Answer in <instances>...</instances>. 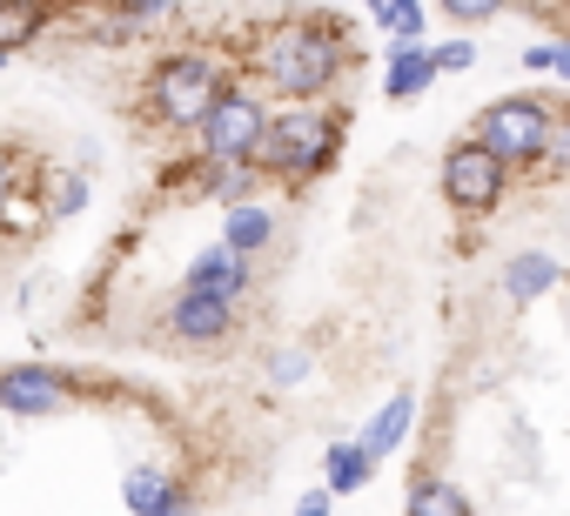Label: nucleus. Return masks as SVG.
I'll list each match as a JSON object with an SVG mask.
<instances>
[{
	"instance_id": "15",
	"label": "nucleus",
	"mask_w": 570,
	"mask_h": 516,
	"mask_svg": "<svg viewBox=\"0 0 570 516\" xmlns=\"http://www.w3.org/2000/svg\"><path fill=\"white\" fill-rule=\"evenodd\" d=\"M370 14H376L390 34H403V41L423 34V0H370Z\"/></svg>"
},
{
	"instance_id": "26",
	"label": "nucleus",
	"mask_w": 570,
	"mask_h": 516,
	"mask_svg": "<svg viewBox=\"0 0 570 516\" xmlns=\"http://www.w3.org/2000/svg\"><path fill=\"white\" fill-rule=\"evenodd\" d=\"M0 54H8V48H0Z\"/></svg>"
},
{
	"instance_id": "20",
	"label": "nucleus",
	"mask_w": 570,
	"mask_h": 516,
	"mask_svg": "<svg viewBox=\"0 0 570 516\" xmlns=\"http://www.w3.org/2000/svg\"><path fill=\"white\" fill-rule=\"evenodd\" d=\"M470 61H476V48H470V41H443V48H436V68H450V75H456V68H470Z\"/></svg>"
},
{
	"instance_id": "8",
	"label": "nucleus",
	"mask_w": 570,
	"mask_h": 516,
	"mask_svg": "<svg viewBox=\"0 0 570 516\" xmlns=\"http://www.w3.org/2000/svg\"><path fill=\"white\" fill-rule=\"evenodd\" d=\"M0 403L21 409V416H48V409L68 403V389H61L48 369H8V376H0Z\"/></svg>"
},
{
	"instance_id": "2",
	"label": "nucleus",
	"mask_w": 570,
	"mask_h": 516,
	"mask_svg": "<svg viewBox=\"0 0 570 516\" xmlns=\"http://www.w3.org/2000/svg\"><path fill=\"white\" fill-rule=\"evenodd\" d=\"M476 135H483L503 161H543V155H550V135H557V115H550L543 101L510 95V101H490V108L476 115Z\"/></svg>"
},
{
	"instance_id": "6",
	"label": "nucleus",
	"mask_w": 570,
	"mask_h": 516,
	"mask_svg": "<svg viewBox=\"0 0 570 516\" xmlns=\"http://www.w3.org/2000/svg\"><path fill=\"white\" fill-rule=\"evenodd\" d=\"M215 68L202 61V54H175V61H161L155 68V108L168 115V121H202L208 108H215Z\"/></svg>"
},
{
	"instance_id": "16",
	"label": "nucleus",
	"mask_w": 570,
	"mask_h": 516,
	"mask_svg": "<svg viewBox=\"0 0 570 516\" xmlns=\"http://www.w3.org/2000/svg\"><path fill=\"white\" fill-rule=\"evenodd\" d=\"M35 28H41V8H35V0H0V48H21Z\"/></svg>"
},
{
	"instance_id": "17",
	"label": "nucleus",
	"mask_w": 570,
	"mask_h": 516,
	"mask_svg": "<svg viewBox=\"0 0 570 516\" xmlns=\"http://www.w3.org/2000/svg\"><path fill=\"white\" fill-rule=\"evenodd\" d=\"M262 241H268V215H262V208H228V248L248 255V248H262Z\"/></svg>"
},
{
	"instance_id": "7",
	"label": "nucleus",
	"mask_w": 570,
	"mask_h": 516,
	"mask_svg": "<svg viewBox=\"0 0 570 516\" xmlns=\"http://www.w3.org/2000/svg\"><path fill=\"white\" fill-rule=\"evenodd\" d=\"M436 75H443V68H436V48H416V41L396 34V48H390V75H383V95H390V101H416Z\"/></svg>"
},
{
	"instance_id": "23",
	"label": "nucleus",
	"mask_w": 570,
	"mask_h": 516,
	"mask_svg": "<svg viewBox=\"0 0 570 516\" xmlns=\"http://www.w3.org/2000/svg\"><path fill=\"white\" fill-rule=\"evenodd\" d=\"M550 155H557V168H570V121H557V135H550Z\"/></svg>"
},
{
	"instance_id": "3",
	"label": "nucleus",
	"mask_w": 570,
	"mask_h": 516,
	"mask_svg": "<svg viewBox=\"0 0 570 516\" xmlns=\"http://www.w3.org/2000/svg\"><path fill=\"white\" fill-rule=\"evenodd\" d=\"M330 148H336V128H330V115H316V108L275 115L268 135H262V161H268L275 175H316V168L330 161Z\"/></svg>"
},
{
	"instance_id": "9",
	"label": "nucleus",
	"mask_w": 570,
	"mask_h": 516,
	"mask_svg": "<svg viewBox=\"0 0 570 516\" xmlns=\"http://www.w3.org/2000/svg\"><path fill=\"white\" fill-rule=\"evenodd\" d=\"M228 302H235V296H215V289H188V296L175 302V329H181V336H195V343H215V336L228 329Z\"/></svg>"
},
{
	"instance_id": "13",
	"label": "nucleus",
	"mask_w": 570,
	"mask_h": 516,
	"mask_svg": "<svg viewBox=\"0 0 570 516\" xmlns=\"http://www.w3.org/2000/svg\"><path fill=\"white\" fill-rule=\"evenodd\" d=\"M503 282H510V296H517V302H537V296L557 282V262H550V255H517Z\"/></svg>"
},
{
	"instance_id": "25",
	"label": "nucleus",
	"mask_w": 570,
	"mask_h": 516,
	"mask_svg": "<svg viewBox=\"0 0 570 516\" xmlns=\"http://www.w3.org/2000/svg\"><path fill=\"white\" fill-rule=\"evenodd\" d=\"M0 208H8V161H0Z\"/></svg>"
},
{
	"instance_id": "4",
	"label": "nucleus",
	"mask_w": 570,
	"mask_h": 516,
	"mask_svg": "<svg viewBox=\"0 0 570 516\" xmlns=\"http://www.w3.org/2000/svg\"><path fill=\"white\" fill-rule=\"evenodd\" d=\"M503 155L476 135V141H463V148H450V161H443V195H450V208H463V215H483V208H497V195H503Z\"/></svg>"
},
{
	"instance_id": "22",
	"label": "nucleus",
	"mask_w": 570,
	"mask_h": 516,
	"mask_svg": "<svg viewBox=\"0 0 570 516\" xmlns=\"http://www.w3.org/2000/svg\"><path fill=\"white\" fill-rule=\"evenodd\" d=\"M523 68H537V75H557V48H523Z\"/></svg>"
},
{
	"instance_id": "24",
	"label": "nucleus",
	"mask_w": 570,
	"mask_h": 516,
	"mask_svg": "<svg viewBox=\"0 0 570 516\" xmlns=\"http://www.w3.org/2000/svg\"><path fill=\"white\" fill-rule=\"evenodd\" d=\"M557 75L570 81V41H557Z\"/></svg>"
},
{
	"instance_id": "10",
	"label": "nucleus",
	"mask_w": 570,
	"mask_h": 516,
	"mask_svg": "<svg viewBox=\"0 0 570 516\" xmlns=\"http://www.w3.org/2000/svg\"><path fill=\"white\" fill-rule=\"evenodd\" d=\"M242 282H248V262H242V248H228V241H222V248H208L202 262L188 269V289H215V296H235Z\"/></svg>"
},
{
	"instance_id": "12",
	"label": "nucleus",
	"mask_w": 570,
	"mask_h": 516,
	"mask_svg": "<svg viewBox=\"0 0 570 516\" xmlns=\"http://www.w3.org/2000/svg\"><path fill=\"white\" fill-rule=\"evenodd\" d=\"M370 469H376L370 443H336V449H330V489H336V496L363 489V483H370Z\"/></svg>"
},
{
	"instance_id": "18",
	"label": "nucleus",
	"mask_w": 570,
	"mask_h": 516,
	"mask_svg": "<svg viewBox=\"0 0 570 516\" xmlns=\"http://www.w3.org/2000/svg\"><path fill=\"white\" fill-rule=\"evenodd\" d=\"M410 509H416V516H436V509H443V516H456V509H470V503H463L450 483H423V489L410 496Z\"/></svg>"
},
{
	"instance_id": "11",
	"label": "nucleus",
	"mask_w": 570,
	"mask_h": 516,
	"mask_svg": "<svg viewBox=\"0 0 570 516\" xmlns=\"http://www.w3.org/2000/svg\"><path fill=\"white\" fill-rule=\"evenodd\" d=\"M410 416H416V396H390V403L376 409V423L363 429V443H370V456H390V449L403 443V429H410Z\"/></svg>"
},
{
	"instance_id": "19",
	"label": "nucleus",
	"mask_w": 570,
	"mask_h": 516,
	"mask_svg": "<svg viewBox=\"0 0 570 516\" xmlns=\"http://www.w3.org/2000/svg\"><path fill=\"white\" fill-rule=\"evenodd\" d=\"M503 8V0H443V14H456V21H490Z\"/></svg>"
},
{
	"instance_id": "1",
	"label": "nucleus",
	"mask_w": 570,
	"mask_h": 516,
	"mask_svg": "<svg viewBox=\"0 0 570 516\" xmlns=\"http://www.w3.org/2000/svg\"><path fill=\"white\" fill-rule=\"evenodd\" d=\"M262 68H268V81H275L282 95L309 101V95H323L330 75L343 68V41H336V28H316V21L282 28V34L262 48Z\"/></svg>"
},
{
	"instance_id": "5",
	"label": "nucleus",
	"mask_w": 570,
	"mask_h": 516,
	"mask_svg": "<svg viewBox=\"0 0 570 516\" xmlns=\"http://www.w3.org/2000/svg\"><path fill=\"white\" fill-rule=\"evenodd\" d=\"M262 135H268V121H262V101H248V95H215V108L202 115V141L215 161L262 155Z\"/></svg>"
},
{
	"instance_id": "14",
	"label": "nucleus",
	"mask_w": 570,
	"mask_h": 516,
	"mask_svg": "<svg viewBox=\"0 0 570 516\" xmlns=\"http://www.w3.org/2000/svg\"><path fill=\"white\" fill-rule=\"evenodd\" d=\"M188 496L181 489H168L155 469H141V476H128V509H181Z\"/></svg>"
},
{
	"instance_id": "21",
	"label": "nucleus",
	"mask_w": 570,
	"mask_h": 516,
	"mask_svg": "<svg viewBox=\"0 0 570 516\" xmlns=\"http://www.w3.org/2000/svg\"><path fill=\"white\" fill-rule=\"evenodd\" d=\"M303 369H309V356H296V349L275 356V383H303Z\"/></svg>"
}]
</instances>
